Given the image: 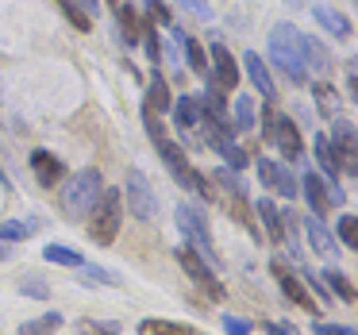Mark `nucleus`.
<instances>
[{"mask_svg":"<svg viewBox=\"0 0 358 335\" xmlns=\"http://www.w3.org/2000/svg\"><path fill=\"white\" fill-rule=\"evenodd\" d=\"M270 58L289 73V81L304 85L308 81V62H304V47H301V31L289 24H278L270 31Z\"/></svg>","mask_w":358,"mask_h":335,"instance_id":"obj_2","label":"nucleus"},{"mask_svg":"<svg viewBox=\"0 0 358 335\" xmlns=\"http://www.w3.org/2000/svg\"><path fill=\"white\" fill-rule=\"evenodd\" d=\"M312 155H316L320 170L327 173V181H339V166H335V150H331V143H327V135H324V131H320L316 139H312Z\"/></svg>","mask_w":358,"mask_h":335,"instance_id":"obj_22","label":"nucleus"},{"mask_svg":"<svg viewBox=\"0 0 358 335\" xmlns=\"http://www.w3.org/2000/svg\"><path fill=\"white\" fill-rule=\"evenodd\" d=\"M143 8H147L150 24H158V27H170V24H173L170 4H166V0H143Z\"/></svg>","mask_w":358,"mask_h":335,"instance_id":"obj_34","label":"nucleus"},{"mask_svg":"<svg viewBox=\"0 0 358 335\" xmlns=\"http://www.w3.org/2000/svg\"><path fill=\"white\" fill-rule=\"evenodd\" d=\"M327 181L320 178V173H304L301 178V193L308 197V204H312V216H324L327 208H331V197H327Z\"/></svg>","mask_w":358,"mask_h":335,"instance_id":"obj_17","label":"nucleus"},{"mask_svg":"<svg viewBox=\"0 0 358 335\" xmlns=\"http://www.w3.org/2000/svg\"><path fill=\"white\" fill-rule=\"evenodd\" d=\"M258 178H262V185H270L278 197H285V201H293V197L301 193V181H293V173H289L285 166L270 162V158H258Z\"/></svg>","mask_w":358,"mask_h":335,"instance_id":"obj_12","label":"nucleus"},{"mask_svg":"<svg viewBox=\"0 0 358 335\" xmlns=\"http://www.w3.org/2000/svg\"><path fill=\"white\" fill-rule=\"evenodd\" d=\"M181 8H189L193 16H201V20H212V4L208 0H178Z\"/></svg>","mask_w":358,"mask_h":335,"instance_id":"obj_44","label":"nucleus"},{"mask_svg":"<svg viewBox=\"0 0 358 335\" xmlns=\"http://www.w3.org/2000/svg\"><path fill=\"white\" fill-rule=\"evenodd\" d=\"M108 4H112V8H116V4H120V0H108Z\"/></svg>","mask_w":358,"mask_h":335,"instance_id":"obj_47","label":"nucleus"},{"mask_svg":"<svg viewBox=\"0 0 358 335\" xmlns=\"http://www.w3.org/2000/svg\"><path fill=\"white\" fill-rule=\"evenodd\" d=\"M312 332H316V335H355V327H347V324H327V320H316V324H312Z\"/></svg>","mask_w":358,"mask_h":335,"instance_id":"obj_42","label":"nucleus"},{"mask_svg":"<svg viewBox=\"0 0 358 335\" xmlns=\"http://www.w3.org/2000/svg\"><path fill=\"white\" fill-rule=\"evenodd\" d=\"M327 143L335 150V166L347 173H358V139H355V127L347 120H335V131L327 135Z\"/></svg>","mask_w":358,"mask_h":335,"instance_id":"obj_11","label":"nucleus"},{"mask_svg":"<svg viewBox=\"0 0 358 335\" xmlns=\"http://www.w3.org/2000/svg\"><path fill=\"white\" fill-rule=\"evenodd\" d=\"M55 4H58V8H62V16L70 20V24L78 27L81 35H85V31H93V16H89L85 8H78V4H73V0H55Z\"/></svg>","mask_w":358,"mask_h":335,"instance_id":"obj_30","label":"nucleus"},{"mask_svg":"<svg viewBox=\"0 0 358 335\" xmlns=\"http://www.w3.org/2000/svg\"><path fill=\"white\" fill-rule=\"evenodd\" d=\"M139 335H204L193 324H178V320H143Z\"/></svg>","mask_w":358,"mask_h":335,"instance_id":"obj_20","label":"nucleus"},{"mask_svg":"<svg viewBox=\"0 0 358 335\" xmlns=\"http://www.w3.org/2000/svg\"><path fill=\"white\" fill-rule=\"evenodd\" d=\"M262 332L266 335H301L293 324H285V320H262Z\"/></svg>","mask_w":358,"mask_h":335,"instance_id":"obj_43","label":"nucleus"},{"mask_svg":"<svg viewBox=\"0 0 358 335\" xmlns=\"http://www.w3.org/2000/svg\"><path fill=\"white\" fill-rule=\"evenodd\" d=\"M143 108H150V112H170V81L162 78V73H155L150 78V85H147V101H143Z\"/></svg>","mask_w":358,"mask_h":335,"instance_id":"obj_21","label":"nucleus"},{"mask_svg":"<svg viewBox=\"0 0 358 335\" xmlns=\"http://www.w3.org/2000/svg\"><path fill=\"white\" fill-rule=\"evenodd\" d=\"M58 327H62V316H58V312H43V316L20 324V335H55Z\"/></svg>","mask_w":358,"mask_h":335,"instance_id":"obj_26","label":"nucleus"},{"mask_svg":"<svg viewBox=\"0 0 358 335\" xmlns=\"http://www.w3.org/2000/svg\"><path fill=\"white\" fill-rule=\"evenodd\" d=\"M301 47H304V62H308V66H316V70H327V66H331V55L324 50V43H320V39L301 35Z\"/></svg>","mask_w":358,"mask_h":335,"instance_id":"obj_28","label":"nucleus"},{"mask_svg":"<svg viewBox=\"0 0 358 335\" xmlns=\"http://www.w3.org/2000/svg\"><path fill=\"white\" fill-rule=\"evenodd\" d=\"M81 8H85V12H93V8H96V0H81Z\"/></svg>","mask_w":358,"mask_h":335,"instance_id":"obj_45","label":"nucleus"},{"mask_svg":"<svg viewBox=\"0 0 358 335\" xmlns=\"http://www.w3.org/2000/svg\"><path fill=\"white\" fill-rule=\"evenodd\" d=\"M143 47H147V58L150 62H162V43H158V31H155V24H143Z\"/></svg>","mask_w":358,"mask_h":335,"instance_id":"obj_35","label":"nucleus"},{"mask_svg":"<svg viewBox=\"0 0 358 335\" xmlns=\"http://www.w3.org/2000/svg\"><path fill=\"white\" fill-rule=\"evenodd\" d=\"M178 227L185 231L189 247H193L196 255L204 258V262H208V266H220L216 239H212V231H208V220H204L201 212L193 208V204H178Z\"/></svg>","mask_w":358,"mask_h":335,"instance_id":"obj_5","label":"nucleus"},{"mask_svg":"<svg viewBox=\"0 0 358 335\" xmlns=\"http://www.w3.org/2000/svg\"><path fill=\"white\" fill-rule=\"evenodd\" d=\"M181 47H185L189 70H193V73H201V78H208V55L201 50V43H196L193 35H185V39H181Z\"/></svg>","mask_w":358,"mask_h":335,"instance_id":"obj_29","label":"nucleus"},{"mask_svg":"<svg viewBox=\"0 0 358 335\" xmlns=\"http://www.w3.org/2000/svg\"><path fill=\"white\" fill-rule=\"evenodd\" d=\"M155 147H158V155H162V162H166V170L173 173V178H178V185H185V189H193V193H201L204 201H212V185H208V178H204L201 170H193V166H189V158H185V150L178 147V143H170L162 135V139H155Z\"/></svg>","mask_w":358,"mask_h":335,"instance_id":"obj_4","label":"nucleus"},{"mask_svg":"<svg viewBox=\"0 0 358 335\" xmlns=\"http://www.w3.org/2000/svg\"><path fill=\"white\" fill-rule=\"evenodd\" d=\"M31 173L39 185H58V181H66V166L58 155H50V150H31Z\"/></svg>","mask_w":358,"mask_h":335,"instance_id":"obj_13","label":"nucleus"},{"mask_svg":"<svg viewBox=\"0 0 358 335\" xmlns=\"http://www.w3.org/2000/svg\"><path fill=\"white\" fill-rule=\"evenodd\" d=\"M262 139L278 143V150L289 162H296V158L304 155V139H301V131H296V124L289 116H281V112H273V108L262 112Z\"/></svg>","mask_w":358,"mask_h":335,"instance_id":"obj_6","label":"nucleus"},{"mask_svg":"<svg viewBox=\"0 0 358 335\" xmlns=\"http://www.w3.org/2000/svg\"><path fill=\"white\" fill-rule=\"evenodd\" d=\"M78 335H120L116 320H78Z\"/></svg>","mask_w":358,"mask_h":335,"instance_id":"obj_32","label":"nucleus"},{"mask_svg":"<svg viewBox=\"0 0 358 335\" xmlns=\"http://www.w3.org/2000/svg\"><path fill=\"white\" fill-rule=\"evenodd\" d=\"M208 81L220 89V93H235V85H239V62L231 58V50L224 47V43H216V47L208 50Z\"/></svg>","mask_w":358,"mask_h":335,"instance_id":"obj_10","label":"nucleus"},{"mask_svg":"<svg viewBox=\"0 0 358 335\" xmlns=\"http://www.w3.org/2000/svg\"><path fill=\"white\" fill-rule=\"evenodd\" d=\"M339 243L350 250L358 247V220L355 216H339Z\"/></svg>","mask_w":358,"mask_h":335,"instance_id":"obj_37","label":"nucleus"},{"mask_svg":"<svg viewBox=\"0 0 358 335\" xmlns=\"http://www.w3.org/2000/svg\"><path fill=\"white\" fill-rule=\"evenodd\" d=\"M243 66H247V78H250V85L258 89V93L266 97V101H273L278 97V85H273V78H270V70H266V62L250 50V55H243Z\"/></svg>","mask_w":358,"mask_h":335,"instance_id":"obj_15","label":"nucleus"},{"mask_svg":"<svg viewBox=\"0 0 358 335\" xmlns=\"http://www.w3.org/2000/svg\"><path fill=\"white\" fill-rule=\"evenodd\" d=\"M196 116H201V108H196V97H178V101H173V124H178L181 131H193V127H196Z\"/></svg>","mask_w":358,"mask_h":335,"instance_id":"obj_24","label":"nucleus"},{"mask_svg":"<svg viewBox=\"0 0 358 335\" xmlns=\"http://www.w3.org/2000/svg\"><path fill=\"white\" fill-rule=\"evenodd\" d=\"M78 270L81 273H85V278H81V281H89V285H120V278H116V273H112V270H101V266H78Z\"/></svg>","mask_w":358,"mask_h":335,"instance_id":"obj_33","label":"nucleus"},{"mask_svg":"<svg viewBox=\"0 0 358 335\" xmlns=\"http://www.w3.org/2000/svg\"><path fill=\"white\" fill-rule=\"evenodd\" d=\"M85 220H89V239L96 247H112V239L120 235V220H124V197H120V189H104Z\"/></svg>","mask_w":358,"mask_h":335,"instance_id":"obj_3","label":"nucleus"},{"mask_svg":"<svg viewBox=\"0 0 358 335\" xmlns=\"http://www.w3.org/2000/svg\"><path fill=\"white\" fill-rule=\"evenodd\" d=\"M320 281H324V285L331 289V293L339 297V301L355 304V285H350V278H347L343 270H324V278H320Z\"/></svg>","mask_w":358,"mask_h":335,"instance_id":"obj_27","label":"nucleus"},{"mask_svg":"<svg viewBox=\"0 0 358 335\" xmlns=\"http://www.w3.org/2000/svg\"><path fill=\"white\" fill-rule=\"evenodd\" d=\"M312 93H316V104H320V108H324V112H331V116H335V108H339V101H335V89L320 81V85L312 89Z\"/></svg>","mask_w":358,"mask_h":335,"instance_id":"obj_38","label":"nucleus"},{"mask_svg":"<svg viewBox=\"0 0 358 335\" xmlns=\"http://www.w3.org/2000/svg\"><path fill=\"white\" fill-rule=\"evenodd\" d=\"M35 231H39L35 220H4V224H0V243H24V239H31Z\"/></svg>","mask_w":358,"mask_h":335,"instance_id":"obj_23","label":"nucleus"},{"mask_svg":"<svg viewBox=\"0 0 358 335\" xmlns=\"http://www.w3.org/2000/svg\"><path fill=\"white\" fill-rule=\"evenodd\" d=\"M43 258H47V262H55V266H70V270L85 266V258H81L73 247H62V243H47V247H43Z\"/></svg>","mask_w":358,"mask_h":335,"instance_id":"obj_25","label":"nucleus"},{"mask_svg":"<svg viewBox=\"0 0 358 335\" xmlns=\"http://www.w3.org/2000/svg\"><path fill=\"white\" fill-rule=\"evenodd\" d=\"M270 273H273V281L281 285V293H285V301H293L296 308H304V312H312L316 316V301H312V293L304 289V281H301V273H293V266L285 262V258H270Z\"/></svg>","mask_w":358,"mask_h":335,"instance_id":"obj_8","label":"nucleus"},{"mask_svg":"<svg viewBox=\"0 0 358 335\" xmlns=\"http://www.w3.org/2000/svg\"><path fill=\"white\" fill-rule=\"evenodd\" d=\"M220 155L227 158V166H231V170H243V166H247V150H243V147H235V143H227V147L220 150Z\"/></svg>","mask_w":358,"mask_h":335,"instance_id":"obj_41","label":"nucleus"},{"mask_svg":"<svg viewBox=\"0 0 358 335\" xmlns=\"http://www.w3.org/2000/svg\"><path fill=\"white\" fill-rule=\"evenodd\" d=\"M255 212L262 216L266 239H270L273 247H281V243H285V227H281V208L270 201V197H262V201H255Z\"/></svg>","mask_w":358,"mask_h":335,"instance_id":"obj_16","label":"nucleus"},{"mask_svg":"<svg viewBox=\"0 0 358 335\" xmlns=\"http://www.w3.org/2000/svg\"><path fill=\"white\" fill-rule=\"evenodd\" d=\"M304 231H308V243H312V250L316 255H335V239H331V231H327V224L320 216H308V224H304Z\"/></svg>","mask_w":358,"mask_h":335,"instance_id":"obj_19","label":"nucleus"},{"mask_svg":"<svg viewBox=\"0 0 358 335\" xmlns=\"http://www.w3.org/2000/svg\"><path fill=\"white\" fill-rule=\"evenodd\" d=\"M116 20H120V31H124V43H127V47H139L143 24H147V20L139 16V8H135V4H116Z\"/></svg>","mask_w":358,"mask_h":335,"instance_id":"obj_18","label":"nucleus"},{"mask_svg":"<svg viewBox=\"0 0 358 335\" xmlns=\"http://www.w3.org/2000/svg\"><path fill=\"white\" fill-rule=\"evenodd\" d=\"M220 324H224V332H227V335H255V332H250L247 320L231 316V312H224V320H220Z\"/></svg>","mask_w":358,"mask_h":335,"instance_id":"obj_40","label":"nucleus"},{"mask_svg":"<svg viewBox=\"0 0 358 335\" xmlns=\"http://www.w3.org/2000/svg\"><path fill=\"white\" fill-rule=\"evenodd\" d=\"M285 4H289V8H296V4H301V0H285Z\"/></svg>","mask_w":358,"mask_h":335,"instance_id":"obj_46","label":"nucleus"},{"mask_svg":"<svg viewBox=\"0 0 358 335\" xmlns=\"http://www.w3.org/2000/svg\"><path fill=\"white\" fill-rule=\"evenodd\" d=\"M258 120H255V101L250 97H235V131H250Z\"/></svg>","mask_w":358,"mask_h":335,"instance_id":"obj_31","label":"nucleus"},{"mask_svg":"<svg viewBox=\"0 0 358 335\" xmlns=\"http://www.w3.org/2000/svg\"><path fill=\"white\" fill-rule=\"evenodd\" d=\"M212 178H216V181H220V185H224V189H227V193H231V197H247V189H243L239 173H235V170H227V166H224V170H216V173H212Z\"/></svg>","mask_w":358,"mask_h":335,"instance_id":"obj_36","label":"nucleus"},{"mask_svg":"<svg viewBox=\"0 0 358 335\" xmlns=\"http://www.w3.org/2000/svg\"><path fill=\"white\" fill-rule=\"evenodd\" d=\"M120 197L127 201V208H131L135 220H155L158 216V197H155L150 181L143 178L139 170L127 173V185H124V193H120Z\"/></svg>","mask_w":358,"mask_h":335,"instance_id":"obj_9","label":"nucleus"},{"mask_svg":"<svg viewBox=\"0 0 358 335\" xmlns=\"http://www.w3.org/2000/svg\"><path fill=\"white\" fill-rule=\"evenodd\" d=\"M20 293H24V297H35V301H47L50 289L43 285V281H35V278H24V281H20Z\"/></svg>","mask_w":358,"mask_h":335,"instance_id":"obj_39","label":"nucleus"},{"mask_svg":"<svg viewBox=\"0 0 358 335\" xmlns=\"http://www.w3.org/2000/svg\"><path fill=\"white\" fill-rule=\"evenodd\" d=\"M178 262H181V270H185L189 278H193V285L201 289L204 297H212V301H224V297H227L224 281L216 278V266L204 262V258L196 255V250L189 247V243H181V247H178Z\"/></svg>","mask_w":358,"mask_h":335,"instance_id":"obj_7","label":"nucleus"},{"mask_svg":"<svg viewBox=\"0 0 358 335\" xmlns=\"http://www.w3.org/2000/svg\"><path fill=\"white\" fill-rule=\"evenodd\" d=\"M104 193V178L96 166H85V170H78L70 181L62 185V212L70 220H85L89 212H93L96 197Z\"/></svg>","mask_w":358,"mask_h":335,"instance_id":"obj_1","label":"nucleus"},{"mask_svg":"<svg viewBox=\"0 0 358 335\" xmlns=\"http://www.w3.org/2000/svg\"><path fill=\"white\" fill-rule=\"evenodd\" d=\"M312 20H316L327 35H335V39H350V20L343 16L339 8H331V4H312Z\"/></svg>","mask_w":358,"mask_h":335,"instance_id":"obj_14","label":"nucleus"}]
</instances>
